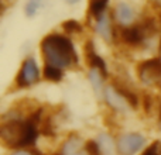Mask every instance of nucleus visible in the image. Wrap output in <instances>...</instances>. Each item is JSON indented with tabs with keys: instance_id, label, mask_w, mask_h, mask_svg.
Returning <instances> with one entry per match:
<instances>
[{
	"instance_id": "f257e3e1",
	"label": "nucleus",
	"mask_w": 161,
	"mask_h": 155,
	"mask_svg": "<svg viewBox=\"0 0 161 155\" xmlns=\"http://www.w3.org/2000/svg\"><path fill=\"white\" fill-rule=\"evenodd\" d=\"M40 52L44 65L55 67L64 72L79 65V55L76 52L75 44L65 33L53 31L44 35L40 41Z\"/></svg>"
},
{
	"instance_id": "f03ea898",
	"label": "nucleus",
	"mask_w": 161,
	"mask_h": 155,
	"mask_svg": "<svg viewBox=\"0 0 161 155\" xmlns=\"http://www.w3.org/2000/svg\"><path fill=\"white\" fill-rule=\"evenodd\" d=\"M137 80L146 89L160 88L161 85V56L143 59L136 65Z\"/></svg>"
},
{
	"instance_id": "7ed1b4c3",
	"label": "nucleus",
	"mask_w": 161,
	"mask_h": 155,
	"mask_svg": "<svg viewBox=\"0 0 161 155\" xmlns=\"http://www.w3.org/2000/svg\"><path fill=\"white\" fill-rule=\"evenodd\" d=\"M42 78V69H40L38 62L34 56H25L20 65L14 78V86L17 89H30L36 86Z\"/></svg>"
},
{
	"instance_id": "20e7f679",
	"label": "nucleus",
	"mask_w": 161,
	"mask_h": 155,
	"mask_svg": "<svg viewBox=\"0 0 161 155\" xmlns=\"http://www.w3.org/2000/svg\"><path fill=\"white\" fill-rule=\"evenodd\" d=\"M117 138L119 155H140L147 147V137L140 131H123Z\"/></svg>"
},
{
	"instance_id": "39448f33",
	"label": "nucleus",
	"mask_w": 161,
	"mask_h": 155,
	"mask_svg": "<svg viewBox=\"0 0 161 155\" xmlns=\"http://www.w3.org/2000/svg\"><path fill=\"white\" fill-rule=\"evenodd\" d=\"M103 103L114 114H129L130 111L134 110L130 102L126 99V96L113 82L108 83V86H106L105 94H103Z\"/></svg>"
},
{
	"instance_id": "423d86ee",
	"label": "nucleus",
	"mask_w": 161,
	"mask_h": 155,
	"mask_svg": "<svg viewBox=\"0 0 161 155\" xmlns=\"http://www.w3.org/2000/svg\"><path fill=\"white\" fill-rule=\"evenodd\" d=\"M92 27H93L95 34L106 44H112L117 40V27L114 24L113 19H112L110 13H106L100 16L99 19L93 20Z\"/></svg>"
},
{
	"instance_id": "0eeeda50",
	"label": "nucleus",
	"mask_w": 161,
	"mask_h": 155,
	"mask_svg": "<svg viewBox=\"0 0 161 155\" xmlns=\"http://www.w3.org/2000/svg\"><path fill=\"white\" fill-rule=\"evenodd\" d=\"M112 19L117 28H127L137 23V14L134 8L129 3L119 2L114 4L113 10L110 11Z\"/></svg>"
},
{
	"instance_id": "6e6552de",
	"label": "nucleus",
	"mask_w": 161,
	"mask_h": 155,
	"mask_svg": "<svg viewBox=\"0 0 161 155\" xmlns=\"http://www.w3.org/2000/svg\"><path fill=\"white\" fill-rule=\"evenodd\" d=\"M59 152L62 155H92L89 150L88 141L76 133H71L61 142Z\"/></svg>"
},
{
	"instance_id": "1a4fd4ad",
	"label": "nucleus",
	"mask_w": 161,
	"mask_h": 155,
	"mask_svg": "<svg viewBox=\"0 0 161 155\" xmlns=\"http://www.w3.org/2000/svg\"><path fill=\"white\" fill-rule=\"evenodd\" d=\"M100 155H119L117 138L109 131H100L93 138Z\"/></svg>"
},
{
	"instance_id": "9d476101",
	"label": "nucleus",
	"mask_w": 161,
	"mask_h": 155,
	"mask_svg": "<svg viewBox=\"0 0 161 155\" xmlns=\"http://www.w3.org/2000/svg\"><path fill=\"white\" fill-rule=\"evenodd\" d=\"M83 54H85V61L88 68H93V69H99L102 71L105 75L109 76V69H108V65H106V61L102 58V56L97 54L96 48H95L93 42L92 41H86L85 48H83Z\"/></svg>"
},
{
	"instance_id": "9b49d317",
	"label": "nucleus",
	"mask_w": 161,
	"mask_h": 155,
	"mask_svg": "<svg viewBox=\"0 0 161 155\" xmlns=\"http://www.w3.org/2000/svg\"><path fill=\"white\" fill-rule=\"evenodd\" d=\"M86 78H88V82L91 85L93 93L96 94L97 99L103 100V94H105V89L108 86L106 83V79H108V75L102 72L99 69H93V68H88V73H86Z\"/></svg>"
},
{
	"instance_id": "f8f14e48",
	"label": "nucleus",
	"mask_w": 161,
	"mask_h": 155,
	"mask_svg": "<svg viewBox=\"0 0 161 155\" xmlns=\"http://www.w3.org/2000/svg\"><path fill=\"white\" fill-rule=\"evenodd\" d=\"M109 0H89L88 2V19L96 20L100 16L109 13Z\"/></svg>"
},
{
	"instance_id": "ddd939ff",
	"label": "nucleus",
	"mask_w": 161,
	"mask_h": 155,
	"mask_svg": "<svg viewBox=\"0 0 161 155\" xmlns=\"http://www.w3.org/2000/svg\"><path fill=\"white\" fill-rule=\"evenodd\" d=\"M42 78L48 82H61L64 79V71L58 69L55 67H50V65H44L42 68Z\"/></svg>"
},
{
	"instance_id": "4468645a",
	"label": "nucleus",
	"mask_w": 161,
	"mask_h": 155,
	"mask_svg": "<svg viewBox=\"0 0 161 155\" xmlns=\"http://www.w3.org/2000/svg\"><path fill=\"white\" fill-rule=\"evenodd\" d=\"M62 30L67 35L72 37V35H78V34H82L83 31V25L80 24L76 20H67V21L62 23Z\"/></svg>"
},
{
	"instance_id": "2eb2a0df",
	"label": "nucleus",
	"mask_w": 161,
	"mask_h": 155,
	"mask_svg": "<svg viewBox=\"0 0 161 155\" xmlns=\"http://www.w3.org/2000/svg\"><path fill=\"white\" fill-rule=\"evenodd\" d=\"M44 6V0H28L24 6V13L27 17H34Z\"/></svg>"
},
{
	"instance_id": "dca6fc26",
	"label": "nucleus",
	"mask_w": 161,
	"mask_h": 155,
	"mask_svg": "<svg viewBox=\"0 0 161 155\" xmlns=\"http://www.w3.org/2000/svg\"><path fill=\"white\" fill-rule=\"evenodd\" d=\"M140 155H161V141L156 140V141L150 142Z\"/></svg>"
},
{
	"instance_id": "f3484780",
	"label": "nucleus",
	"mask_w": 161,
	"mask_h": 155,
	"mask_svg": "<svg viewBox=\"0 0 161 155\" xmlns=\"http://www.w3.org/2000/svg\"><path fill=\"white\" fill-rule=\"evenodd\" d=\"M6 155H44L36 148H19V150H8Z\"/></svg>"
},
{
	"instance_id": "a211bd4d",
	"label": "nucleus",
	"mask_w": 161,
	"mask_h": 155,
	"mask_svg": "<svg viewBox=\"0 0 161 155\" xmlns=\"http://www.w3.org/2000/svg\"><path fill=\"white\" fill-rule=\"evenodd\" d=\"M157 117H158V120H160V123H161V103L157 106Z\"/></svg>"
},
{
	"instance_id": "6ab92c4d",
	"label": "nucleus",
	"mask_w": 161,
	"mask_h": 155,
	"mask_svg": "<svg viewBox=\"0 0 161 155\" xmlns=\"http://www.w3.org/2000/svg\"><path fill=\"white\" fill-rule=\"evenodd\" d=\"M65 2L68 3V4H71V6H74V4H76V3H79L80 0H65Z\"/></svg>"
},
{
	"instance_id": "aec40b11",
	"label": "nucleus",
	"mask_w": 161,
	"mask_h": 155,
	"mask_svg": "<svg viewBox=\"0 0 161 155\" xmlns=\"http://www.w3.org/2000/svg\"><path fill=\"white\" fill-rule=\"evenodd\" d=\"M158 48H160V51H161V35H160V41H158Z\"/></svg>"
},
{
	"instance_id": "412c9836",
	"label": "nucleus",
	"mask_w": 161,
	"mask_h": 155,
	"mask_svg": "<svg viewBox=\"0 0 161 155\" xmlns=\"http://www.w3.org/2000/svg\"><path fill=\"white\" fill-rule=\"evenodd\" d=\"M51 155H62V154H61V152H59V151H58V152H53Z\"/></svg>"
},
{
	"instance_id": "4be33fe9",
	"label": "nucleus",
	"mask_w": 161,
	"mask_h": 155,
	"mask_svg": "<svg viewBox=\"0 0 161 155\" xmlns=\"http://www.w3.org/2000/svg\"><path fill=\"white\" fill-rule=\"evenodd\" d=\"M160 94H161V85H160Z\"/></svg>"
}]
</instances>
